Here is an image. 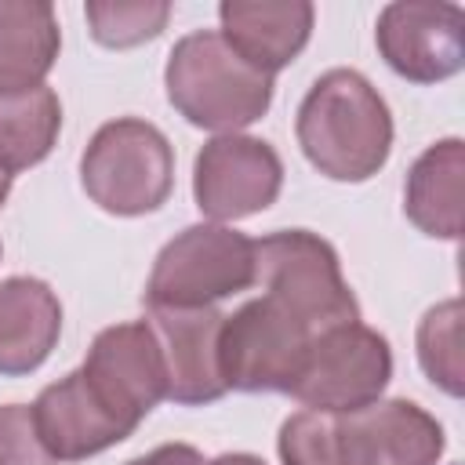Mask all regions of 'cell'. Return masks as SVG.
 I'll use <instances>...</instances> for the list:
<instances>
[{
    "mask_svg": "<svg viewBox=\"0 0 465 465\" xmlns=\"http://www.w3.org/2000/svg\"><path fill=\"white\" fill-rule=\"evenodd\" d=\"M294 134L323 178L367 182L392 153V113L363 73L327 69L305 91Z\"/></svg>",
    "mask_w": 465,
    "mask_h": 465,
    "instance_id": "6da1fadb",
    "label": "cell"
},
{
    "mask_svg": "<svg viewBox=\"0 0 465 465\" xmlns=\"http://www.w3.org/2000/svg\"><path fill=\"white\" fill-rule=\"evenodd\" d=\"M167 102L193 127L240 134L272 105V76L247 65L218 29L182 36L163 65Z\"/></svg>",
    "mask_w": 465,
    "mask_h": 465,
    "instance_id": "7a4b0ae2",
    "label": "cell"
},
{
    "mask_svg": "<svg viewBox=\"0 0 465 465\" xmlns=\"http://www.w3.org/2000/svg\"><path fill=\"white\" fill-rule=\"evenodd\" d=\"M80 185L105 214H153L174 189V149L167 134L142 116L109 120L80 156Z\"/></svg>",
    "mask_w": 465,
    "mask_h": 465,
    "instance_id": "3957f363",
    "label": "cell"
},
{
    "mask_svg": "<svg viewBox=\"0 0 465 465\" xmlns=\"http://www.w3.org/2000/svg\"><path fill=\"white\" fill-rule=\"evenodd\" d=\"M254 283L312 334L360 320V302L341 276L338 251L309 229H276L254 240Z\"/></svg>",
    "mask_w": 465,
    "mask_h": 465,
    "instance_id": "277c9868",
    "label": "cell"
},
{
    "mask_svg": "<svg viewBox=\"0 0 465 465\" xmlns=\"http://www.w3.org/2000/svg\"><path fill=\"white\" fill-rule=\"evenodd\" d=\"M254 287V240L222 222L185 225L145 280V309H203Z\"/></svg>",
    "mask_w": 465,
    "mask_h": 465,
    "instance_id": "5b68a950",
    "label": "cell"
},
{
    "mask_svg": "<svg viewBox=\"0 0 465 465\" xmlns=\"http://www.w3.org/2000/svg\"><path fill=\"white\" fill-rule=\"evenodd\" d=\"M389 378H392V349L385 334L356 320L320 331L309 341L291 396L305 411L352 414L381 400Z\"/></svg>",
    "mask_w": 465,
    "mask_h": 465,
    "instance_id": "8992f818",
    "label": "cell"
},
{
    "mask_svg": "<svg viewBox=\"0 0 465 465\" xmlns=\"http://www.w3.org/2000/svg\"><path fill=\"white\" fill-rule=\"evenodd\" d=\"M312 338L316 334L269 294L243 302L236 312L222 316L218 360L225 389L291 392Z\"/></svg>",
    "mask_w": 465,
    "mask_h": 465,
    "instance_id": "52a82bcc",
    "label": "cell"
},
{
    "mask_svg": "<svg viewBox=\"0 0 465 465\" xmlns=\"http://www.w3.org/2000/svg\"><path fill=\"white\" fill-rule=\"evenodd\" d=\"M283 189L280 153L254 134H214L193 160V196L211 222H240L276 203Z\"/></svg>",
    "mask_w": 465,
    "mask_h": 465,
    "instance_id": "ba28073f",
    "label": "cell"
},
{
    "mask_svg": "<svg viewBox=\"0 0 465 465\" xmlns=\"http://www.w3.org/2000/svg\"><path fill=\"white\" fill-rule=\"evenodd\" d=\"M465 11L443 0L385 4L374 44L385 65L411 84H440L465 65Z\"/></svg>",
    "mask_w": 465,
    "mask_h": 465,
    "instance_id": "9c48e42d",
    "label": "cell"
},
{
    "mask_svg": "<svg viewBox=\"0 0 465 465\" xmlns=\"http://www.w3.org/2000/svg\"><path fill=\"white\" fill-rule=\"evenodd\" d=\"M33 411V425L40 432V443L54 461H84L94 458L116 443H124L138 421L120 414L76 367L54 385H47Z\"/></svg>",
    "mask_w": 465,
    "mask_h": 465,
    "instance_id": "30bf717a",
    "label": "cell"
},
{
    "mask_svg": "<svg viewBox=\"0 0 465 465\" xmlns=\"http://www.w3.org/2000/svg\"><path fill=\"white\" fill-rule=\"evenodd\" d=\"M80 371L120 414L138 425L160 400H167L163 356L145 316L98 331Z\"/></svg>",
    "mask_w": 465,
    "mask_h": 465,
    "instance_id": "8fae6325",
    "label": "cell"
},
{
    "mask_svg": "<svg viewBox=\"0 0 465 465\" xmlns=\"http://www.w3.org/2000/svg\"><path fill=\"white\" fill-rule=\"evenodd\" d=\"M145 320L156 334L163 371H167V400L182 407H203L222 400L225 378L218 360L222 312L214 305L203 309H145Z\"/></svg>",
    "mask_w": 465,
    "mask_h": 465,
    "instance_id": "7c38bea8",
    "label": "cell"
},
{
    "mask_svg": "<svg viewBox=\"0 0 465 465\" xmlns=\"http://www.w3.org/2000/svg\"><path fill=\"white\" fill-rule=\"evenodd\" d=\"M349 465H436L443 458V425L414 400H374L363 411L338 414Z\"/></svg>",
    "mask_w": 465,
    "mask_h": 465,
    "instance_id": "4fadbf2b",
    "label": "cell"
},
{
    "mask_svg": "<svg viewBox=\"0 0 465 465\" xmlns=\"http://www.w3.org/2000/svg\"><path fill=\"white\" fill-rule=\"evenodd\" d=\"M218 22V33L247 65L276 76L305 51L316 7L309 0H225Z\"/></svg>",
    "mask_w": 465,
    "mask_h": 465,
    "instance_id": "5bb4252c",
    "label": "cell"
},
{
    "mask_svg": "<svg viewBox=\"0 0 465 465\" xmlns=\"http://www.w3.org/2000/svg\"><path fill=\"white\" fill-rule=\"evenodd\" d=\"M62 338V302L36 276L0 280V374H33Z\"/></svg>",
    "mask_w": 465,
    "mask_h": 465,
    "instance_id": "9a60e30c",
    "label": "cell"
},
{
    "mask_svg": "<svg viewBox=\"0 0 465 465\" xmlns=\"http://www.w3.org/2000/svg\"><path fill=\"white\" fill-rule=\"evenodd\" d=\"M461 196H465L461 138L432 142L407 171L403 214L432 240H458L461 236Z\"/></svg>",
    "mask_w": 465,
    "mask_h": 465,
    "instance_id": "2e32d148",
    "label": "cell"
},
{
    "mask_svg": "<svg viewBox=\"0 0 465 465\" xmlns=\"http://www.w3.org/2000/svg\"><path fill=\"white\" fill-rule=\"evenodd\" d=\"M62 47L54 7L44 0H0V91L40 87Z\"/></svg>",
    "mask_w": 465,
    "mask_h": 465,
    "instance_id": "e0dca14e",
    "label": "cell"
},
{
    "mask_svg": "<svg viewBox=\"0 0 465 465\" xmlns=\"http://www.w3.org/2000/svg\"><path fill=\"white\" fill-rule=\"evenodd\" d=\"M62 131L58 94L40 87L0 91V171H29L51 156Z\"/></svg>",
    "mask_w": 465,
    "mask_h": 465,
    "instance_id": "ac0fdd59",
    "label": "cell"
},
{
    "mask_svg": "<svg viewBox=\"0 0 465 465\" xmlns=\"http://www.w3.org/2000/svg\"><path fill=\"white\" fill-rule=\"evenodd\" d=\"M418 363L432 385L447 396H461V302L447 298L432 305L418 323Z\"/></svg>",
    "mask_w": 465,
    "mask_h": 465,
    "instance_id": "d6986e66",
    "label": "cell"
},
{
    "mask_svg": "<svg viewBox=\"0 0 465 465\" xmlns=\"http://www.w3.org/2000/svg\"><path fill=\"white\" fill-rule=\"evenodd\" d=\"M87 29L102 47L124 51V47H138L145 40H156L167 29L171 18V4L163 0H131V4H87L84 7Z\"/></svg>",
    "mask_w": 465,
    "mask_h": 465,
    "instance_id": "ffe728a7",
    "label": "cell"
},
{
    "mask_svg": "<svg viewBox=\"0 0 465 465\" xmlns=\"http://www.w3.org/2000/svg\"><path fill=\"white\" fill-rule=\"evenodd\" d=\"M276 450L283 465H349L341 421L323 411H298L280 425Z\"/></svg>",
    "mask_w": 465,
    "mask_h": 465,
    "instance_id": "44dd1931",
    "label": "cell"
},
{
    "mask_svg": "<svg viewBox=\"0 0 465 465\" xmlns=\"http://www.w3.org/2000/svg\"><path fill=\"white\" fill-rule=\"evenodd\" d=\"M0 465H54L25 403L0 407Z\"/></svg>",
    "mask_w": 465,
    "mask_h": 465,
    "instance_id": "7402d4cb",
    "label": "cell"
},
{
    "mask_svg": "<svg viewBox=\"0 0 465 465\" xmlns=\"http://www.w3.org/2000/svg\"><path fill=\"white\" fill-rule=\"evenodd\" d=\"M127 465H207V458L193 443H160L142 458H131Z\"/></svg>",
    "mask_w": 465,
    "mask_h": 465,
    "instance_id": "603a6c76",
    "label": "cell"
},
{
    "mask_svg": "<svg viewBox=\"0 0 465 465\" xmlns=\"http://www.w3.org/2000/svg\"><path fill=\"white\" fill-rule=\"evenodd\" d=\"M207 465H265L258 454H247V450H232V454H218L214 461H207Z\"/></svg>",
    "mask_w": 465,
    "mask_h": 465,
    "instance_id": "cb8c5ba5",
    "label": "cell"
},
{
    "mask_svg": "<svg viewBox=\"0 0 465 465\" xmlns=\"http://www.w3.org/2000/svg\"><path fill=\"white\" fill-rule=\"evenodd\" d=\"M7 196H11V174H7V171H0V207L7 203Z\"/></svg>",
    "mask_w": 465,
    "mask_h": 465,
    "instance_id": "d4e9b609",
    "label": "cell"
}]
</instances>
